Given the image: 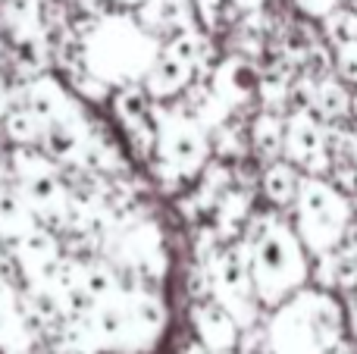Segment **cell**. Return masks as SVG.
Instances as JSON below:
<instances>
[{
    "label": "cell",
    "instance_id": "cell-1",
    "mask_svg": "<svg viewBox=\"0 0 357 354\" xmlns=\"http://www.w3.org/2000/svg\"><path fill=\"white\" fill-rule=\"evenodd\" d=\"M160 38L142 29L132 13H104L79 31L82 63L110 88L142 85L151 63L160 56Z\"/></svg>",
    "mask_w": 357,
    "mask_h": 354
},
{
    "label": "cell",
    "instance_id": "cell-2",
    "mask_svg": "<svg viewBox=\"0 0 357 354\" xmlns=\"http://www.w3.org/2000/svg\"><path fill=\"white\" fill-rule=\"evenodd\" d=\"M248 242V267H251L254 295L260 307L273 311L289 295L307 286L310 279V254L301 245L295 226L289 220L266 213L254 220V232Z\"/></svg>",
    "mask_w": 357,
    "mask_h": 354
},
{
    "label": "cell",
    "instance_id": "cell-3",
    "mask_svg": "<svg viewBox=\"0 0 357 354\" xmlns=\"http://www.w3.org/2000/svg\"><path fill=\"white\" fill-rule=\"evenodd\" d=\"M273 354H329L345 339V307L329 288H298L266 320Z\"/></svg>",
    "mask_w": 357,
    "mask_h": 354
},
{
    "label": "cell",
    "instance_id": "cell-4",
    "mask_svg": "<svg viewBox=\"0 0 357 354\" xmlns=\"http://www.w3.org/2000/svg\"><path fill=\"white\" fill-rule=\"evenodd\" d=\"M295 210V226L301 245L307 248V254H329L342 245L348 226L354 223V207L348 201L345 192L333 185L326 176H304L298 194L291 201Z\"/></svg>",
    "mask_w": 357,
    "mask_h": 354
},
{
    "label": "cell",
    "instance_id": "cell-5",
    "mask_svg": "<svg viewBox=\"0 0 357 354\" xmlns=\"http://www.w3.org/2000/svg\"><path fill=\"white\" fill-rule=\"evenodd\" d=\"M157 125V141H154V167L157 176L167 179H191L197 176L210 160V132L191 116L185 107H167L151 104Z\"/></svg>",
    "mask_w": 357,
    "mask_h": 354
},
{
    "label": "cell",
    "instance_id": "cell-6",
    "mask_svg": "<svg viewBox=\"0 0 357 354\" xmlns=\"http://www.w3.org/2000/svg\"><path fill=\"white\" fill-rule=\"evenodd\" d=\"M100 238H104V251L113 261V267L135 276V286L154 288L157 282H163L169 270V257L167 245H163V232L154 220L132 217L119 226H110Z\"/></svg>",
    "mask_w": 357,
    "mask_h": 354
},
{
    "label": "cell",
    "instance_id": "cell-7",
    "mask_svg": "<svg viewBox=\"0 0 357 354\" xmlns=\"http://www.w3.org/2000/svg\"><path fill=\"white\" fill-rule=\"evenodd\" d=\"M207 273V288L210 298L238 323V330L260 323V301L254 295L251 282V267H248V242H229L226 248H216L207 261L201 263Z\"/></svg>",
    "mask_w": 357,
    "mask_h": 354
},
{
    "label": "cell",
    "instance_id": "cell-8",
    "mask_svg": "<svg viewBox=\"0 0 357 354\" xmlns=\"http://www.w3.org/2000/svg\"><path fill=\"white\" fill-rule=\"evenodd\" d=\"M282 160L298 167L304 176H329V138L326 123L310 110H289L282 135Z\"/></svg>",
    "mask_w": 357,
    "mask_h": 354
},
{
    "label": "cell",
    "instance_id": "cell-9",
    "mask_svg": "<svg viewBox=\"0 0 357 354\" xmlns=\"http://www.w3.org/2000/svg\"><path fill=\"white\" fill-rule=\"evenodd\" d=\"M126 305V348L123 354H148L157 348L169 323V311L163 298L154 288L126 286L123 288Z\"/></svg>",
    "mask_w": 357,
    "mask_h": 354
},
{
    "label": "cell",
    "instance_id": "cell-10",
    "mask_svg": "<svg viewBox=\"0 0 357 354\" xmlns=\"http://www.w3.org/2000/svg\"><path fill=\"white\" fill-rule=\"evenodd\" d=\"M257 79H260V72L245 56H226V60H220L210 69L207 85L229 110H235V107L248 104L257 94Z\"/></svg>",
    "mask_w": 357,
    "mask_h": 354
},
{
    "label": "cell",
    "instance_id": "cell-11",
    "mask_svg": "<svg viewBox=\"0 0 357 354\" xmlns=\"http://www.w3.org/2000/svg\"><path fill=\"white\" fill-rule=\"evenodd\" d=\"M191 326H195V336L204 348L235 351V342H238L241 330L213 298H197L195 305H191Z\"/></svg>",
    "mask_w": 357,
    "mask_h": 354
},
{
    "label": "cell",
    "instance_id": "cell-12",
    "mask_svg": "<svg viewBox=\"0 0 357 354\" xmlns=\"http://www.w3.org/2000/svg\"><path fill=\"white\" fill-rule=\"evenodd\" d=\"M22 100H25L22 107H29V110L41 119V125L63 116V113H73L75 107H82L79 100L69 94V88L63 85L60 79H54V75H35V79L25 85Z\"/></svg>",
    "mask_w": 357,
    "mask_h": 354
},
{
    "label": "cell",
    "instance_id": "cell-13",
    "mask_svg": "<svg viewBox=\"0 0 357 354\" xmlns=\"http://www.w3.org/2000/svg\"><path fill=\"white\" fill-rule=\"evenodd\" d=\"M191 79H195V72H191L185 63H178L176 56L163 54V47H160V56H157V60L151 63V69L144 72L142 88H144V94H148L151 100L160 104V100L178 98V94L188 88Z\"/></svg>",
    "mask_w": 357,
    "mask_h": 354
},
{
    "label": "cell",
    "instance_id": "cell-14",
    "mask_svg": "<svg viewBox=\"0 0 357 354\" xmlns=\"http://www.w3.org/2000/svg\"><path fill=\"white\" fill-rule=\"evenodd\" d=\"M132 16L138 19L142 29L160 38L163 31H178L191 25V0H144L135 6Z\"/></svg>",
    "mask_w": 357,
    "mask_h": 354
},
{
    "label": "cell",
    "instance_id": "cell-15",
    "mask_svg": "<svg viewBox=\"0 0 357 354\" xmlns=\"http://www.w3.org/2000/svg\"><path fill=\"white\" fill-rule=\"evenodd\" d=\"M310 113L320 123L345 119L351 113V91L339 75H320L314 79V98H310Z\"/></svg>",
    "mask_w": 357,
    "mask_h": 354
},
{
    "label": "cell",
    "instance_id": "cell-16",
    "mask_svg": "<svg viewBox=\"0 0 357 354\" xmlns=\"http://www.w3.org/2000/svg\"><path fill=\"white\" fill-rule=\"evenodd\" d=\"M298 185H301V169L291 167L282 157L266 163L264 176H260V192H264V198L270 201L273 207H291V201H295V194H298Z\"/></svg>",
    "mask_w": 357,
    "mask_h": 354
},
{
    "label": "cell",
    "instance_id": "cell-17",
    "mask_svg": "<svg viewBox=\"0 0 357 354\" xmlns=\"http://www.w3.org/2000/svg\"><path fill=\"white\" fill-rule=\"evenodd\" d=\"M213 213V229L220 238H235V232L245 226V220L251 217V194L241 188H226L210 207Z\"/></svg>",
    "mask_w": 357,
    "mask_h": 354
},
{
    "label": "cell",
    "instance_id": "cell-18",
    "mask_svg": "<svg viewBox=\"0 0 357 354\" xmlns=\"http://www.w3.org/2000/svg\"><path fill=\"white\" fill-rule=\"evenodd\" d=\"M0 22L13 41L44 31L41 0H0Z\"/></svg>",
    "mask_w": 357,
    "mask_h": 354
},
{
    "label": "cell",
    "instance_id": "cell-19",
    "mask_svg": "<svg viewBox=\"0 0 357 354\" xmlns=\"http://www.w3.org/2000/svg\"><path fill=\"white\" fill-rule=\"evenodd\" d=\"M282 135H285V119L276 110H264L254 116L251 123V148L260 160H279L282 157Z\"/></svg>",
    "mask_w": 357,
    "mask_h": 354
},
{
    "label": "cell",
    "instance_id": "cell-20",
    "mask_svg": "<svg viewBox=\"0 0 357 354\" xmlns=\"http://www.w3.org/2000/svg\"><path fill=\"white\" fill-rule=\"evenodd\" d=\"M31 226H38L35 213L29 210V204H25V198L19 194V188H0V238L16 242Z\"/></svg>",
    "mask_w": 357,
    "mask_h": 354
},
{
    "label": "cell",
    "instance_id": "cell-21",
    "mask_svg": "<svg viewBox=\"0 0 357 354\" xmlns=\"http://www.w3.org/2000/svg\"><path fill=\"white\" fill-rule=\"evenodd\" d=\"M82 288L88 292L91 301H104V298H113L119 288L126 286L119 279V270L107 261H91V263H82Z\"/></svg>",
    "mask_w": 357,
    "mask_h": 354
},
{
    "label": "cell",
    "instance_id": "cell-22",
    "mask_svg": "<svg viewBox=\"0 0 357 354\" xmlns=\"http://www.w3.org/2000/svg\"><path fill=\"white\" fill-rule=\"evenodd\" d=\"M3 129L16 144H35V141H41L44 125H41V119L29 110V107H16V110H6Z\"/></svg>",
    "mask_w": 357,
    "mask_h": 354
},
{
    "label": "cell",
    "instance_id": "cell-23",
    "mask_svg": "<svg viewBox=\"0 0 357 354\" xmlns=\"http://www.w3.org/2000/svg\"><path fill=\"white\" fill-rule=\"evenodd\" d=\"M323 29H326V38L333 41V47L354 41V38H357V10L335 6L329 16H323Z\"/></svg>",
    "mask_w": 357,
    "mask_h": 354
},
{
    "label": "cell",
    "instance_id": "cell-24",
    "mask_svg": "<svg viewBox=\"0 0 357 354\" xmlns=\"http://www.w3.org/2000/svg\"><path fill=\"white\" fill-rule=\"evenodd\" d=\"M333 66H335V75H339L345 85H357V38L335 47Z\"/></svg>",
    "mask_w": 357,
    "mask_h": 354
},
{
    "label": "cell",
    "instance_id": "cell-25",
    "mask_svg": "<svg viewBox=\"0 0 357 354\" xmlns=\"http://www.w3.org/2000/svg\"><path fill=\"white\" fill-rule=\"evenodd\" d=\"M235 354H273L270 339H266V326L254 323V326H248V330H241L238 342H235Z\"/></svg>",
    "mask_w": 357,
    "mask_h": 354
},
{
    "label": "cell",
    "instance_id": "cell-26",
    "mask_svg": "<svg viewBox=\"0 0 357 354\" xmlns=\"http://www.w3.org/2000/svg\"><path fill=\"white\" fill-rule=\"evenodd\" d=\"M289 79H282V75H264V79H257V91L260 98H264V104L270 107H279V104H289Z\"/></svg>",
    "mask_w": 357,
    "mask_h": 354
},
{
    "label": "cell",
    "instance_id": "cell-27",
    "mask_svg": "<svg viewBox=\"0 0 357 354\" xmlns=\"http://www.w3.org/2000/svg\"><path fill=\"white\" fill-rule=\"evenodd\" d=\"M222 6H226V0H191V10H195L197 22H201V29H207V31H213L216 25H220Z\"/></svg>",
    "mask_w": 357,
    "mask_h": 354
},
{
    "label": "cell",
    "instance_id": "cell-28",
    "mask_svg": "<svg viewBox=\"0 0 357 354\" xmlns=\"http://www.w3.org/2000/svg\"><path fill=\"white\" fill-rule=\"evenodd\" d=\"M291 3H295L298 10L304 13V16H310V19H323V16H329V13H333L335 6L342 3V0H291Z\"/></svg>",
    "mask_w": 357,
    "mask_h": 354
},
{
    "label": "cell",
    "instance_id": "cell-29",
    "mask_svg": "<svg viewBox=\"0 0 357 354\" xmlns=\"http://www.w3.org/2000/svg\"><path fill=\"white\" fill-rule=\"evenodd\" d=\"M345 330H351V336L357 339V295L348 301V307H345Z\"/></svg>",
    "mask_w": 357,
    "mask_h": 354
},
{
    "label": "cell",
    "instance_id": "cell-30",
    "mask_svg": "<svg viewBox=\"0 0 357 354\" xmlns=\"http://www.w3.org/2000/svg\"><path fill=\"white\" fill-rule=\"evenodd\" d=\"M182 354H235V351H210V348H204L201 342H191V345H185Z\"/></svg>",
    "mask_w": 357,
    "mask_h": 354
},
{
    "label": "cell",
    "instance_id": "cell-31",
    "mask_svg": "<svg viewBox=\"0 0 357 354\" xmlns=\"http://www.w3.org/2000/svg\"><path fill=\"white\" fill-rule=\"evenodd\" d=\"M235 6H238L241 13H254V10H260L264 6V0H232Z\"/></svg>",
    "mask_w": 357,
    "mask_h": 354
},
{
    "label": "cell",
    "instance_id": "cell-32",
    "mask_svg": "<svg viewBox=\"0 0 357 354\" xmlns=\"http://www.w3.org/2000/svg\"><path fill=\"white\" fill-rule=\"evenodd\" d=\"M329 354H357V348H354V342H348V339H342L339 345H333V351Z\"/></svg>",
    "mask_w": 357,
    "mask_h": 354
},
{
    "label": "cell",
    "instance_id": "cell-33",
    "mask_svg": "<svg viewBox=\"0 0 357 354\" xmlns=\"http://www.w3.org/2000/svg\"><path fill=\"white\" fill-rule=\"evenodd\" d=\"M10 104H13V100H10V91H6V88L0 85V116H6V110H10Z\"/></svg>",
    "mask_w": 357,
    "mask_h": 354
},
{
    "label": "cell",
    "instance_id": "cell-34",
    "mask_svg": "<svg viewBox=\"0 0 357 354\" xmlns=\"http://www.w3.org/2000/svg\"><path fill=\"white\" fill-rule=\"evenodd\" d=\"M119 6H126V10H135V6H142L144 0H116Z\"/></svg>",
    "mask_w": 357,
    "mask_h": 354
},
{
    "label": "cell",
    "instance_id": "cell-35",
    "mask_svg": "<svg viewBox=\"0 0 357 354\" xmlns=\"http://www.w3.org/2000/svg\"><path fill=\"white\" fill-rule=\"evenodd\" d=\"M351 116L357 119V88H354V94H351Z\"/></svg>",
    "mask_w": 357,
    "mask_h": 354
},
{
    "label": "cell",
    "instance_id": "cell-36",
    "mask_svg": "<svg viewBox=\"0 0 357 354\" xmlns=\"http://www.w3.org/2000/svg\"><path fill=\"white\" fill-rule=\"evenodd\" d=\"M348 3H354V0H348Z\"/></svg>",
    "mask_w": 357,
    "mask_h": 354
}]
</instances>
